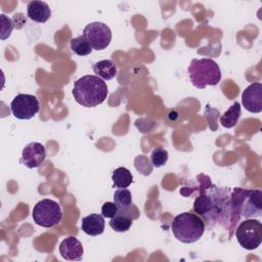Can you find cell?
Segmentation results:
<instances>
[{"instance_id":"cell-1","label":"cell","mask_w":262,"mask_h":262,"mask_svg":"<svg viewBox=\"0 0 262 262\" xmlns=\"http://www.w3.org/2000/svg\"><path fill=\"white\" fill-rule=\"evenodd\" d=\"M193 211L208 221L209 224H220L231 230L234 229L236 220L231 206V190L227 187H219L211 184L205 185L200 194L194 199Z\"/></svg>"},{"instance_id":"cell-2","label":"cell","mask_w":262,"mask_h":262,"mask_svg":"<svg viewBox=\"0 0 262 262\" xmlns=\"http://www.w3.org/2000/svg\"><path fill=\"white\" fill-rule=\"evenodd\" d=\"M72 93L82 106L94 107L105 100L108 90L104 80L96 75H86L75 81Z\"/></svg>"},{"instance_id":"cell-3","label":"cell","mask_w":262,"mask_h":262,"mask_svg":"<svg viewBox=\"0 0 262 262\" xmlns=\"http://www.w3.org/2000/svg\"><path fill=\"white\" fill-rule=\"evenodd\" d=\"M231 206L236 222L241 218H255L262 215V191L234 187L231 190Z\"/></svg>"},{"instance_id":"cell-4","label":"cell","mask_w":262,"mask_h":262,"mask_svg":"<svg viewBox=\"0 0 262 262\" xmlns=\"http://www.w3.org/2000/svg\"><path fill=\"white\" fill-rule=\"evenodd\" d=\"M171 228L176 239L184 244H191L199 241L204 234L205 223L199 215L183 212L174 217Z\"/></svg>"},{"instance_id":"cell-5","label":"cell","mask_w":262,"mask_h":262,"mask_svg":"<svg viewBox=\"0 0 262 262\" xmlns=\"http://www.w3.org/2000/svg\"><path fill=\"white\" fill-rule=\"evenodd\" d=\"M192 85L199 89L206 86H216L221 80V71L218 63L211 58H193L187 69Z\"/></svg>"},{"instance_id":"cell-6","label":"cell","mask_w":262,"mask_h":262,"mask_svg":"<svg viewBox=\"0 0 262 262\" xmlns=\"http://www.w3.org/2000/svg\"><path fill=\"white\" fill-rule=\"evenodd\" d=\"M32 217L35 223L42 227H53L57 225L61 218L62 212L60 206L53 200L43 199L33 208Z\"/></svg>"},{"instance_id":"cell-7","label":"cell","mask_w":262,"mask_h":262,"mask_svg":"<svg viewBox=\"0 0 262 262\" xmlns=\"http://www.w3.org/2000/svg\"><path fill=\"white\" fill-rule=\"evenodd\" d=\"M239 246L246 250H255L262 243V223L254 218H247L235 228Z\"/></svg>"},{"instance_id":"cell-8","label":"cell","mask_w":262,"mask_h":262,"mask_svg":"<svg viewBox=\"0 0 262 262\" xmlns=\"http://www.w3.org/2000/svg\"><path fill=\"white\" fill-rule=\"evenodd\" d=\"M83 36L95 50L105 49L112 41V31L101 21L88 24L83 30Z\"/></svg>"},{"instance_id":"cell-9","label":"cell","mask_w":262,"mask_h":262,"mask_svg":"<svg viewBox=\"0 0 262 262\" xmlns=\"http://www.w3.org/2000/svg\"><path fill=\"white\" fill-rule=\"evenodd\" d=\"M10 110L16 119L30 120L39 112L40 103L35 95L19 93L12 99Z\"/></svg>"},{"instance_id":"cell-10","label":"cell","mask_w":262,"mask_h":262,"mask_svg":"<svg viewBox=\"0 0 262 262\" xmlns=\"http://www.w3.org/2000/svg\"><path fill=\"white\" fill-rule=\"evenodd\" d=\"M46 158V149L45 146L40 142H30L27 144L23 151L19 163L25 165L26 167L33 169L38 168Z\"/></svg>"},{"instance_id":"cell-11","label":"cell","mask_w":262,"mask_h":262,"mask_svg":"<svg viewBox=\"0 0 262 262\" xmlns=\"http://www.w3.org/2000/svg\"><path fill=\"white\" fill-rule=\"evenodd\" d=\"M244 107L254 114L262 112V83L255 82L250 84L242 94Z\"/></svg>"},{"instance_id":"cell-12","label":"cell","mask_w":262,"mask_h":262,"mask_svg":"<svg viewBox=\"0 0 262 262\" xmlns=\"http://www.w3.org/2000/svg\"><path fill=\"white\" fill-rule=\"evenodd\" d=\"M139 217V210L132 204L125 210H118L115 217L111 218L110 226L117 232H125L129 230L134 219Z\"/></svg>"},{"instance_id":"cell-13","label":"cell","mask_w":262,"mask_h":262,"mask_svg":"<svg viewBox=\"0 0 262 262\" xmlns=\"http://www.w3.org/2000/svg\"><path fill=\"white\" fill-rule=\"evenodd\" d=\"M82 243L75 236L66 237L59 245V254L69 261H80L83 258Z\"/></svg>"},{"instance_id":"cell-14","label":"cell","mask_w":262,"mask_h":262,"mask_svg":"<svg viewBox=\"0 0 262 262\" xmlns=\"http://www.w3.org/2000/svg\"><path fill=\"white\" fill-rule=\"evenodd\" d=\"M27 14L30 19L36 23H46L51 16V9L44 1L34 0L27 5Z\"/></svg>"},{"instance_id":"cell-15","label":"cell","mask_w":262,"mask_h":262,"mask_svg":"<svg viewBox=\"0 0 262 262\" xmlns=\"http://www.w3.org/2000/svg\"><path fill=\"white\" fill-rule=\"evenodd\" d=\"M104 219L100 214H90L82 218L81 229L88 235L96 236L104 231Z\"/></svg>"},{"instance_id":"cell-16","label":"cell","mask_w":262,"mask_h":262,"mask_svg":"<svg viewBox=\"0 0 262 262\" xmlns=\"http://www.w3.org/2000/svg\"><path fill=\"white\" fill-rule=\"evenodd\" d=\"M93 72L102 80H112L117 75V66L111 59H102L93 64Z\"/></svg>"},{"instance_id":"cell-17","label":"cell","mask_w":262,"mask_h":262,"mask_svg":"<svg viewBox=\"0 0 262 262\" xmlns=\"http://www.w3.org/2000/svg\"><path fill=\"white\" fill-rule=\"evenodd\" d=\"M242 115L241 104L235 101L229 108L220 117V123L224 128H232L236 125Z\"/></svg>"},{"instance_id":"cell-18","label":"cell","mask_w":262,"mask_h":262,"mask_svg":"<svg viewBox=\"0 0 262 262\" xmlns=\"http://www.w3.org/2000/svg\"><path fill=\"white\" fill-rule=\"evenodd\" d=\"M112 180L114 186L119 188H127L133 182V176L130 170H128L127 168L119 167L113 172Z\"/></svg>"},{"instance_id":"cell-19","label":"cell","mask_w":262,"mask_h":262,"mask_svg":"<svg viewBox=\"0 0 262 262\" xmlns=\"http://www.w3.org/2000/svg\"><path fill=\"white\" fill-rule=\"evenodd\" d=\"M70 46H71L72 51L75 54L80 55V56L88 55L93 50V48L91 47V45L89 44V42L85 39V37L83 35L73 38L70 42Z\"/></svg>"},{"instance_id":"cell-20","label":"cell","mask_w":262,"mask_h":262,"mask_svg":"<svg viewBox=\"0 0 262 262\" xmlns=\"http://www.w3.org/2000/svg\"><path fill=\"white\" fill-rule=\"evenodd\" d=\"M114 203L118 210H125L132 205V194L127 188H119L114 193Z\"/></svg>"},{"instance_id":"cell-21","label":"cell","mask_w":262,"mask_h":262,"mask_svg":"<svg viewBox=\"0 0 262 262\" xmlns=\"http://www.w3.org/2000/svg\"><path fill=\"white\" fill-rule=\"evenodd\" d=\"M168 158V151L163 147H156L150 154V162L156 168H160L166 165Z\"/></svg>"},{"instance_id":"cell-22","label":"cell","mask_w":262,"mask_h":262,"mask_svg":"<svg viewBox=\"0 0 262 262\" xmlns=\"http://www.w3.org/2000/svg\"><path fill=\"white\" fill-rule=\"evenodd\" d=\"M1 40H5L7 39L10 35L11 32L14 28V24L12 21L11 18L7 17L5 14H1Z\"/></svg>"},{"instance_id":"cell-23","label":"cell","mask_w":262,"mask_h":262,"mask_svg":"<svg viewBox=\"0 0 262 262\" xmlns=\"http://www.w3.org/2000/svg\"><path fill=\"white\" fill-rule=\"evenodd\" d=\"M118 213V207L115 203L106 202L101 207V215L105 218H113Z\"/></svg>"}]
</instances>
